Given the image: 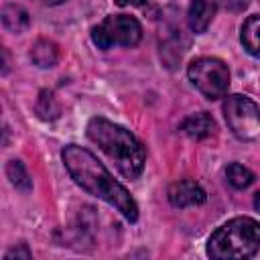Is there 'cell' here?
<instances>
[{"instance_id": "13", "label": "cell", "mask_w": 260, "mask_h": 260, "mask_svg": "<svg viewBox=\"0 0 260 260\" xmlns=\"http://www.w3.org/2000/svg\"><path fill=\"white\" fill-rule=\"evenodd\" d=\"M6 177L10 179L12 187H16V189L22 191V193H28V191L32 189V181H30V177H28L24 165H22L20 160H16V158L8 160V165H6Z\"/></svg>"}, {"instance_id": "3", "label": "cell", "mask_w": 260, "mask_h": 260, "mask_svg": "<svg viewBox=\"0 0 260 260\" xmlns=\"http://www.w3.org/2000/svg\"><path fill=\"white\" fill-rule=\"evenodd\" d=\"M258 250H260V221L246 215L225 221L207 240V256L215 260L252 258Z\"/></svg>"}, {"instance_id": "16", "label": "cell", "mask_w": 260, "mask_h": 260, "mask_svg": "<svg viewBox=\"0 0 260 260\" xmlns=\"http://www.w3.org/2000/svg\"><path fill=\"white\" fill-rule=\"evenodd\" d=\"M215 4H219L221 8H225L230 12H242L248 8L250 0H215Z\"/></svg>"}, {"instance_id": "10", "label": "cell", "mask_w": 260, "mask_h": 260, "mask_svg": "<svg viewBox=\"0 0 260 260\" xmlns=\"http://www.w3.org/2000/svg\"><path fill=\"white\" fill-rule=\"evenodd\" d=\"M30 61L37 67H43V69H49V67L57 65V61H59V49H57V45L53 41L39 39L30 47Z\"/></svg>"}, {"instance_id": "4", "label": "cell", "mask_w": 260, "mask_h": 260, "mask_svg": "<svg viewBox=\"0 0 260 260\" xmlns=\"http://www.w3.org/2000/svg\"><path fill=\"white\" fill-rule=\"evenodd\" d=\"M187 77L207 100H219L230 87V69L217 57H197L187 67Z\"/></svg>"}, {"instance_id": "18", "label": "cell", "mask_w": 260, "mask_h": 260, "mask_svg": "<svg viewBox=\"0 0 260 260\" xmlns=\"http://www.w3.org/2000/svg\"><path fill=\"white\" fill-rule=\"evenodd\" d=\"M146 0H116V4L120 6H142Z\"/></svg>"}, {"instance_id": "8", "label": "cell", "mask_w": 260, "mask_h": 260, "mask_svg": "<svg viewBox=\"0 0 260 260\" xmlns=\"http://www.w3.org/2000/svg\"><path fill=\"white\" fill-rule=\"evenodd\" d=\"M215 10H217V4L211 2V0H191L189 10H187L189 28L197 35L205 32L207 26L211 24L213 16H215Z\"/></svg>"}, {"instance_id": "1", "label": "cell", "mask_w": 260, "mask_h": 260, "mask_svg": "<svg viewBox=\"0 0 260 260\" xmlns=\"http://www.w3.org/2000/svg\"><path fill=\"white\" fill-rule=\"evenodd\" d=\"M61 160L69 173V177L89 195L104 199L116 211H120L128 221L138 219V205L132 199V195L126 191L122 183H118L110 171L98 160L93 152H89L83 146L67 144L61 150Z\"/></svg>"}, {"instance_id": "5", "label": "cell", "mask_w": 260, "mask_h": 260, "mask_svg": "<svg viewBox=\"0 0 260 260\" xmlns=\"http://www.w3.org/2000/svg\"><path fill=\"white\" fill-rule=\"evenodd\" d=\"M142 39V26L134 16L128 14H112L106 16L98 26L91 30V41L98 49H112V47H134Z\"/></svg>"}, {"instance_id": "20", "label": "cell", "mask_w": 260, "mask_h": 260, "mask_svg": "<svg viewBox=\"0 0 260 260\" xmlns=\"http://www.w3.org/2000/svg\"><path fill=\"white\" fill-rule=\"evenodd\" d=\"M254 207H256V211H260V191L254 195Z\"/></svg>"}, {"instance_id": "15", "label": "cell", "mask_w": 260, "mask_h": 260, "mask_svg": "<svg viewBox=\"0 0 260 260\" xmlns=\"http://www.w3.org/2000/svg\"><path fill=\"white\" fill-rule=\"evenodd\" d=\"M225 179L228 183L234 187V189H246L252 185L254 181V173L250 169H246L244 165L240 162H232L228 169H225Z\"/></svg>"}, {"instance_id": "9", "label": "cell", "mask_w": 260, "mask_h": 260, "mask_svg": "<svg viewBox=\"0 0 260 260\" xmlns=\"http://www.w3.org/2000/svg\"><path fill=\"white\" fill-rule=\"evenodd\" d=\"M179 130H181L185 136H189V138L201 140V138H207V136L213 134L215 122H213L211 114H207V112H197V114L187 116V118L179 124Z\"/></svg>"}, {"instance_id": "6", "label": "cell", "mask_w": 260, "mask_h": 260, "mask_svg": "<svg viewBox=\"0 0 260 260\" xmlns=\"http://www.w3.org/2000/svg\"><path fill=\"white\" fill-rule=\"evenodd\" d=\"M223 118L232 134L240 140H254L260 136V108L246 95L234 93L223 102Z\"/></svg>"}, {"instance_id": "14", "label": "cell", "mask_w": 260, "mask_h": 260, "mask_svg": "<svg viewBox=\"0 0 260 260\" xmlns=\"http://www.w3.org/2000/svg\"><path fill=\"white\" fill-rule=\"evenodd\" d=\"M35 110H37L39 118H41V120H47V122L59 118V114H61V108H59V104H57L53 91H49V89H43V91L39 93L37 104H35Z\"/></svg>"}, {"instance_id": "2", "label": "cell", "mask_w": 260, "mask_h": 260, "mask_svg": "<svg viewBox=\"0 0 260 260\" xmlns=\"http://www.w3.org/2000/svg\"><path fill=\"white\" fill-rule=\"evenodd\" d=\"M85 134L116 165L122 177L134 181L142 175L146 162V148L130 130L120 124H114L108 118L93 116L87 122Z\"/></svg>"}, {"instance_id": "11", "label": "cell", "mask_w": 260, "mask_h": 260, "mask_svg": "<svg viewBox=\"0 0 260 260\" xmlns=\"http://www.w3.org/2000/svg\"><path fill=\"white\" fill-rule=\"evenodd\" d=\"M240 41H242L244 49H246L252 57L260 59V14L250 16V18L242 24Z\"/></svg>"}, {"instance_id": "7", "label": "cell", "mask_w": 260, "mask_h": 260, "mask_svg": "<svg viewBox=\"0 0 260 260\" xmlns=\"http://www.w3.org/2000/svg\"><path fill=\"white\" fill-rule=\"evenodd\" d=\"M169 201L173 207H193L205 203L207 195L195 181H177L169 187Z\"/></svg>"}, {"instance_id": "12", "label": "cell", "mask_w": 260, "mask_h": 260, "mask_svg": "<svg viewBox=\"0 0 260 260\" xmlns=\"http://www.w3.org/2000/svg\"><path fill=\"white\" fill-rule=\"evenodd\" d=\"M2 24H4L6 30L18 35V32L28 28L30 18H28V12L24 8H20L16 4H8V6L2 8Z\"/></svg>"}, {"instance_id": "19", "label": "cell", "mask_w": 260, "mask_h": 260, "mask_svg": "<svg viewBox=\"0 0 260 260\" xmlns=\"http://www.w3.org/2000/svg\"><path fill=\"white\" fill-rule=\"evenodd\" d=\"M39 4H45V6H55V4H61L63 0H35Z\"/></svg>"}, {"instance_id": "17", "label": "cell", "mask_w": 260, "mask_h": 260, "mask_svg": "<svg viewBox=\"0 0 260 260\" xmlns=\"http://www.w3.org/2000/svg\"><path fill=\"white\" fill-rule=\"evenodd\" d=\"M4 258H6V260H12V258H24V260H28V258H30V252H28L26 244H20L18 248H12V250H8Z\"/></svg>"}]
</instances>
